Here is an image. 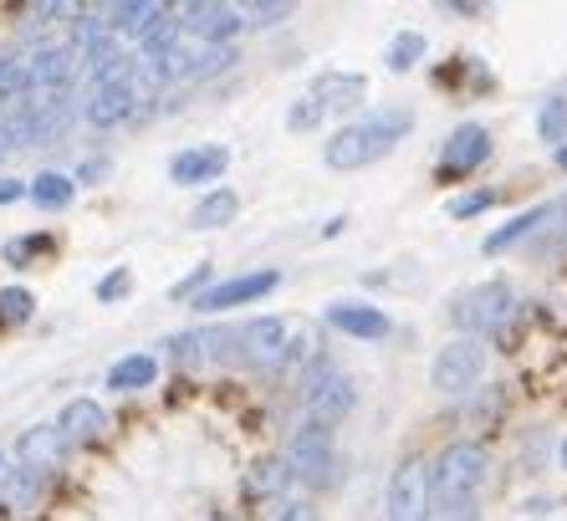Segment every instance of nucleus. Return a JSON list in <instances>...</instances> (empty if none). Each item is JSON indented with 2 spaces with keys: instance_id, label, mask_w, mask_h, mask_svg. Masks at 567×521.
<instances>
[{
  "instance_id": "58836bf2",
  "label": "nucleus",
  "mask_w": 567,
  "mask_h": 521,
  "mask_svg": "<svg viewBox=\"0 0 567 521\" xmlns=\"http://www.w3.org/2000/svg\"><path fill=\"white\" fill-rule=\"evenodd\" d=\"M103 174H107V159H87L78 170V180H103Z\"/></svg>"
},
{
  "instance_id": "7c9ffc66",
  "label": "nucleus",
  "mask_w": 567,
  "mask_h": 521,
  "mask_svg": "<svg viewBox=\"0 0 567 521\" xmlns=\"http://www.w3.org/2000/svg\"><path fill=\"white\" fill-rule=\"evenodd\" d=\"M430 521H481V511H475V501H435Z\"/></svg>"
},
{
  "instance_id": "20e7f679",
  "label": "nucleus",
  "mask_w": 567,
  "mask_h": 521,
  "mask_svg": "<svg viewBox=\"0 0 567 521\" xmlns=\"http://www.w3.org/2000/svg\"><path fill=\"white\" fill-rule=\"evenodd\" d=\"M358 405V389H353V378L338 374V368H317L312 384H307V415H312V425H338V419H348Z\"/></svg>"
},
{
  "instance_id": "c85d7f7f",
  "label": "nucleus",
  "mask_w": 567,
  "mask_h": 521,
  "mask_svg": "<svg viewBox=\"0 0 567 521\" xmlns=\"http://www.w3.org/2000/svg\"><path fill=\"white\" fill-rule=\"evenodd\" d=\"M230 62H236L230 47H205L199 57H189V78H215V72H225Z\"/></svg>"
},
{
  "instance_id": "0eeeda50",
  "label": "nucleus",
  "mask_w": 567,
  "mask_h": 521,
  "mask_svg": "<svg viewBox=\"0 0 567 521\" xmlns=\"http://www.w3.org/2000/svg\"><path fill=\"white\" fill-rule=\"evenodd\" d=\"M291 348V327L281 317H256V323L240 327V358L256 368H281Z\"/></svg>"
},
{
  "instance_id": "a211bd4d",
  "label": "nucleus",
  "mask_w": 567,
  "mask_h": 521,
  "mask_svg": "<svg viewBox=\"0 0 567 521\" xmlns=\"http://www.w3.org/2000/svg\"><path fill=\"white\" fill-rule=\"evenodd\" d=\"M56 430L66 435V445H72V440L87 445V440H97V435L107 430V415H103V405H97V399H72V405L62 409V419H56Z\"/></svg>"
},
{
  "instance_id": "473e14b6",
  "label": "nucleus",
  "mask_w": 567,
  "mask_h": 521,
  "mask_svg": "<svg viewBox=\"0 0 567 521\" xmlns=\"http://www.w3.org/2000/svg\"><path fill=\"white\" fill-rule=\"evenodd\" d=\"M47 246H52V235H27V241H11V246H6V256L27 260V256H37V251H47Z\"/></svg>"
},
{
  "instance_id": "dca6fc26",
  "label": "nucleus",
  "mask_w": 567,
  "mask_h": 521,
  "mask_svg": "<svg viewBox=\"0 0 567 521\" xmlns=\"http://www.w3.org/2000/svg\"><path fill=\"white\" fill-rule=\"evenodd\" d=\"M225 164H230V154L215 149V144H205V149H185V154H174L169 174H174V184H210V180H220L225 174Z\"/></svg>"
},
{
  "instance_id": "72a5a7b5",
  "label": "nucleus",
  "mask_w": 567,
  "mask_h": 521,
  "mask_svg": "<svg viewBox=\"0 0 567 521\" xmlns=\"http://www.w3.org/2000/svg\"><path fill=\"white\" fill-rule=\"evenodd\" d=\"M123 292H128V272H113V276L97 282V302H118Z\"/></svg>"
},
{
  "instance_id": "f3484780",
  "label": "nucleus",
  "mask_w": 567,
  "mask_h": 521,
  "mask_svg": "<svg viewBox=\"0 0 567 521\" xmlns=\"http://www.w3.org/2000/svg\"><path fill=\"white\" fill-rule=\"evenodd\" d=\"M328 323L338 333H348V338H389V317L379 307H363V302H332Z\"/></svg>"
},
{
  "instance_id": "5701e85b",
  "label": "nucleus",
  "mask_w": 567,
  "mask_h": 521,
  "mask_svg": "<svg viewBox=\"0 0 567 521\" xmlns=\"http://www.w3.org/2000/svg\"><path fill=\"white\" fill-rule=\"evenodd\" d=\"M287 486H291L287 460H256L251 476H246V491H251V496H281Z\"/></svg>"
},
{
  "instance_id": "e433bc0d",
  "label": "nucleus",
  "mask_w": 567,
  "mask_h": 521,
  "mask_svg": "<svg viewBox=\"0 0 567 521\" xmlns=\"http://www.w3.org/2000/svg\"><path fill=\"white\" fill-rule=\"evenodd\" d=\"M205 282H210V266H199V272H189L185 282L174 287V297H189V292H199V287H205Z\"/></svg>"
},
{
  "instance_id": "4468645a",
  "label": "nucleus",
  "mask_w": 567,
  "mask_h": 521,
  "mask_svg": "<svg viewBox=\"0 0 567 521\" xmlns=\"http://www.w3.org/2000/svg\"><path fill=\"white\" fill-rule=\"evenodd\" d=\"M169 6H154V0H128V6H113L107 11V31L113 37H138V41H148L164 21H169Z\"/></svg>"
},
{
  "instance_id": "2eb2a0df",
  "label": "nucleus",
  "mask_w": 567,
  "mask_h": 521,
  "mask_svg": "<svg viewBox=\"0 0 567 521\" xmlns=\"http://www.w3.org/2000/svg\"><path fill=\"white\" fill-rule=\"evenodd\" d=\"M16 456H21V466L27 470H56L66 460V435L56 430V425H41V430H27L21 435V445H16Z\"/></svg>"
},
{
  "instance_id": "aec40b11",
  "label": "nucleus",
  "mask_w": 567,
  "mask_h": 521,
  "mask_svg": "<svg viewBox=\"0 0 567 521\" xmlns=\"http://www.w3.org/2000/svg\"><path fill=\"white\" fill-rule=\"evenodd\" d=\"M158 378V364L148 358V353H133V358H123V364L107 368V389H118V394H133V389H148Z\"/></svg>"
},
{
  "instance_id": "cd10ccee",
  "label": "nucleus",
  "mask_w": 567,
  "mask_h": 521,
  "mask_svg": "<svg viewBox=\"0 0 567 521\" xmlns=\"http://www.w3.org/2000/svg\"><path fill=\"white\" fill-rule=\"evenodd\" d=\"M420 57H424V37H420V31H399V37L389 41V67H394V72H410Z\"/></svg>"
},
{
  "instance_id": "a19ab883",
  "label": "nucleus",
  "mask_w": 567,
  "mask_h": 521,
  "mask_svg": "<svg viewBox=\"0 0 567 521\" xmlns=\"http://www.w3.org/2000/svg\"><path fill=\"white\" fill-rule=\"evenodd\" d=\"M557 456H563V470H567V440H563V450H557Z\"/></svg>"
},
{
  "instance_id": "6ab92c4d",
  "label": "nucleus",
  "mask_w": 567,
  "mask_h": 521,
  "mask_svg": "<svg viewBox=\"0 0 567 521\" xmlns=\"http://www.w3.org/2000/svg\"><path fill=\"white\" fill-rule=\"evenodd\" d=\"M563 215V205H537V210H527V215H516V221H506L502 231H491L486 235V251L496 256V251H512V246H522L527 235H537L547 221H557Z\"/></svg>"
},
{
  "instance_id": "423d86ee",
  "label": "nucleus",
  "mask_w": 567,
  "mask_h": 521,
  "mask_svg": "<svg viewBox=\"0 0 567 521\" xmlns=\"http://www.w3.org/2000/svg\"><path fill=\"white\" fill-rule=\"evenodd\" d=\"M383 511H389V521H430V466L424 460H404L394 470Z\"/></svg>"
},
{
  "instance_id": "6e6552de",
  "label": "nucleus",
  "mask_w": 567,
  "mask_h": 521,
  "mask_svg": "<svg viewBox=\"0 0 567 521\" xmlns=\"http://www.w3.org/2000/svg\"><path fill=\"white\" fill-rule=\"evenodd\" d=\"M246 27V16L236 11V6H215V0H195V6H185L179 11V31H189V37L210 41V47H225V41L236 37V31Z\"/></svg>"
},
{
  "instance_id": "393cba45",
  "label": "nucleus",
  "mask_w": 567,
  "mask_h": 521,
  "mask_svg": "<svg viewBox=\"0 0 567 521\" xmlns=\"http://www.w3.org/2000/svg\"><path fill=\"white\" fill-rule=\"evenodd\" d=\"M537 133L547 139V144H563V139H567V92H557V98H547V103H542Z\"/></svg>"
},
{
  "instance_id": "f704fd0d",
  "label": "nucleus",
  "mask_w": 567,
  "mask_h": 521,
  "mask_svg": "<svg viewBox=\"0 0 567 521\" xmlns=\"http://www.w3.org/2000/svg\"><path fill=\"white\" fill-rule=\"evenodd\" d=\"M317 118H322V108H317L312 98H302V103L291 108V118H287V123H291V129H312Z\"/></svg>"
},
{
  "instance_id": "a878e982",
  "label": "nucleus",
  "mask_w": 567,
  "mask_h": 521,
  "mask_svg": "<svg viewBox=\"0 0 567 521\" xmlns=\"http://www.w3.org/2000/svg\"><path fill=\"white\" fill-rule=\"evenodd\" d=\"M31 92V72L16 52H0V98H21Z\"/></svg>"
},
{
  "instance_id": "1a4fd4ad",
  "label": "nucleus",
  "mask_w": 567,
  "mask_h": 521,
  "mask_svg": "<svg viewBox=\"0 0 567 521\" xmlns=\"http://www.w3.org/2000/svg\"><path fill=\"white\" fill-rule=\"evenodd\" d=\"M491 159V133L481 129V123H461V129L445 139V149H440V174L445 180H461V174L481 170Z\"/></svg>"
},
{
  "instance_id": "2f4dec72",
  "label": "nucleus",
  "mask_w": 567,
  "mask_h": 521,
  "mask_svg": "<svg viewBox=\"0 0 567 521\" xmlns=\"http://www.w3.org/2000/svg\"><path fill=\"white\" fill-rule=\"evenodd\" d=\"M491 205H496V190H475V195L455 200V205H450V215H461V221H465V215H481V210H491Z\"/></svg>"
},
{
  "instance_id": "9b49d317",
  "label": "nucleus",
  "mask_w": 567,
  "mask_h": 521,
  "mask_svg": "<svg viewBox=\"0 0 567 521\" xmlns=\"http://www.w3.org/2000/svg\"><path fill=\"white\" fill-rule=\"evenodd\" d=\"M512 287L506 282H491V287H481V292H471V297L455 307V323L461 327H471V333H496V327L512 317Z\"/></svg>"
},
{
  "instance_id": "ddd939ff",
  "label": "nucleus",
  "mask_w": 567,
  "mask_h": 521,
  "mask_svg": "<svg viewBox=\"0 0 567 521\" xmlns=\"http://www.w3.org/2000/svg\"><path fill=\"white\" fill-rule=\"evenodd\" d=\"M307 98H312L322 113H348V108H358L369 98V82L358 78V72H322Z\"/></svg>"
},
{
  "instance_id": "f8f14e48",
  "label": "nucleus",
  "mask_w": 567,
  "mask_h": 521,
  "mask_svg": "<svg viewBox=\"0 0 567 521\" xmlns=\"http://www.w3.org/2000/svg\"><path fill=\"white\" fill-rule=\"evenodd\" d=\"M78 47H41L37 57L27 62L31 72V98H56V92H66V82H72V67H78Z\"/></svg>"
},
{
  "instance_id": "39448f33",
  "label": "nucleus",
  "mask_w": 567,
  "mask_h": 521,
  "mask_svg": "<svg viewBox=\"0 0 567 521\" xmlns=\"http://www.w3.org/2000/svg\"><path fill=\"white\" fill-rule=\"evenodd\" d=\"M287 470H291V481L322 486V476L332 470V430H328V425H312V419H307L302 430L291 435V445H287Z\"/></svg>"
},
{
  "instance_id": "7ed1b4c3",
  "label": "nucleus",
  "mask_w": 567,
  "mask_h": 521,
  "mask_svg": "<svg viewBox=\"0 0 567 521\" xmlns=\"http://www.w3.org/2000/svg\"><path fill=\"white\" fill-rule=\"evenodd\" d=\"M486 374V348L475 338H455L435 353V368H430V384L440 394H465L475 389V378Z\"/></svg>"
},
{
  "instance_id": "412c9836",
  "label": "nucleus",
  "mask_w": 567,
  "mask_h": 521,
  "mask_svg": "<svg viewBox=\"0 0 567 521\" xmlns=\"http://www.w3.org/2000/svg\"><path fill=\"white\" fill-rule=\"evenodd\" d=\"M236 210L240 200L230 195V190H210V195L195 205V215H189V225H199V231H220V225L236 221Z\"/></svg>"
},
{
  "instance_id": "c756f323",
  "label": "nucleus",
  "mask_w": 567,
  "mask_h": 521,
  "mask_svg": "<svg viewBox=\"0 0 567 521\" xmlns=\"http://www.w3.org/2000/svg\"><path fill=\"white\" fill-rule=\"evenodd\" d=\"M246 21H251V27H277V21H287L291 16V6L287 0H261V6H246Z\"/></svg>"
},
{
  "instance_id": "f257e3e1",
  "label": "nucleus",
  "mask_w": 567,
  "mask_h": 521,
  "mask_svg": "<svg viewBox=\"0 0 567 521\" xmlns=\"http://www.w3.org/2000/svg\"><path fill=\"white\" fill-rule=\"evenodd\" d=\"M410 129H414L410 108H379V113L358 118V123H348V129L332 133L328 149H322V159H328V170H363V164H373V159L389 154Z\"/></svg>"
},
{
  "instance_id": "4c0bfd02",
  "label": "nucleus",
  "mask_w": 567,
  "mask_h": 521,
  "mask_svg": "<svg viewBox=\"0 0 567 521\" xmlns=\"http://www.w3.org/2000/svg\"><path fill=\"white\" fill-rule=\"evenodd\" d=\"M21 195H27L21 180H0V205H11V200H21Z\"/></svg>"
},
{
  "instance_id": "f03ea898",
  "label": "nucleus",
  "mask_w": 567,
  "mask_h": 521,
  "mask_svg": "<svg viewBox=\"0 0 567 521\" xmlns=\"http://www.w3.org/2000/svg\"><path fill=\"white\" fill-rule=\"evenodd\" d=\"M491 481V456L471 440H455L440 450V460L430 466V491L435 501H475V491Z\"/></svg>"
},
{
  "instance_id": "9d476101",
  "label": "nucleus",
  "mask_w": 567,
  "mask_h": 521,
  "mask_svg": "<svg viewBox=\"0 0 567 521\" xmlns=\"http://www.w3.org/2000/svg\"><path fill=\"white\" fill-rule=\"evenodd\" d=\"M281 276L277 272H246V276H230V282H215L195 297L199 313H225V307H246V302L266 297V292H277Z\"/></svg>"
},
{
  "instance_id": "c9c22d12",
  "label": "nucleus",
  "mask_w": 567,
  "mask_h": 521,
  "mask_svg": "<svg viewBox=\"0 0 567 521\" xmlns=\"http://www.w3.org/2000/svg\"><path fill=\"white\" fill-rule=\"evenodd\" d=\"M277 521H317V511L307 507V501H287V507L277 511Z\"/></svg>"
},
{
  "instance_id": "bb28decb",
  "label": "nucleus",
  "mask_w": 567,
  "mask_h": 521,
  "mask_svg": "<svg viewBox=\"0 0 567 521\" xmlns=\"http://www.w3.org/2000/svg\"><path fill=\"white\" fill-rule=\"evenodd\" d=\"M31 307H37V297L27 287H6L0 292V327H21L31 317Z\"/></svg>"
},
{
  "instance_id": "b1692460",
  "label": "nucleus",
  "mask_w": 567,
  "mask_h": 521,
  "mask_svg": "<svg viewBox=\"0 0 567 521\" xmlns=\"http://www.w3.org/2000/svg\"><path fill=\"white\" fill-rule=\"evenodd\" d=\"M37 496H41V476L21 466L11 481H6V491H0V511H27Z\"/></svg>"
},
{
  "instance_id": "4be33fe9",
  "label": "nucleus",
  "mask_w": 567,
  "mask_h": 521,
  "mask_svg": "<svg viewBox=\"0 0 567 521\" xmlns=\"http://www.w3.org/2000/svg\"><path fill=\"white\" fill-rule=\"evenodd\" d=\"M27 195L37 200L41 210H62V205H72V195H78V184L66 180V174H52V170H47V174H37V180L27 184Z\"/></svg>"
},
{
  "instance_id": "79ce46f5",
  "label": "nucleus",
  "mask_w": 567,
  "mask_h": 521,
  "mask_svg": "<svg viewBox=\"0 0 567 521\" xmlns=\"http://www.w3.org/2000/svg\"><path fill=\"white\" fill-rule=\"evenodd\" d=\"M0 154H6V139H0Z\"/></svg>"
},
{
  "instance_id": "ea45409f",
  "label": "nucleus",
  "mask_w": 567,
  "mask_h": 521,
  "mask_svg": "<svg viewBox=\"0 0 567 521\" xmlns=\"http://www.w3.org/2000/svg\"><path fill=\"white\" fill-rule=\"evenodd\" d=\"M557 164H563V170H567V144H563V149H557Z\"/></svg>"
}]
</instances>
